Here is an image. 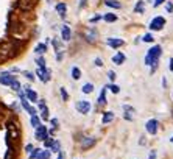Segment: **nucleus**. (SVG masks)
I'll use <instances>...</instances> for the list:
<instances>
[{
	"mask_svg": "<svg viewBox=\"0 0 173 159\" xmlns=\"http://www.w3.org/2000/svg\"><path fill=\"white\" fill-rule=\"evenodd\" d=\"M161 55H162V47H161V45H153V47L148 50L147 55H145L143 62H145V66L151 67V74H155V70L158 69Z\"/></svg>",
	"mask_w": 173,
	"mask_h": 159,
	"instance_id": "obj_1",
	"label": "nucleus"
},
{
	"mask_svg": "<svg viewBox=\"0 0 173 159\" xmlns=\"http://www.w3.org/2000/svg\"><path fill=\"white\" fill-rule=\"evenodd\" d=\"M14 80H17L10 70H6V72H2V74H0V84H2V86H8L10 87V84L14 81Z\"/></svg>",
	"mask_w": 173,
	"mask_h": 159,
	"instance_id": "obj_2",
	"label": "nucleus"
},
{
	"mask_svg": "<svg viewBox=\"0 0 173 159\" xmlns=\"http://www.w3.org/2000/svg\"><path fill=\"white\" fill-rule=\"evenodd\" d=\"M164 25H165V19H164L162 16H158V17H155V19L150 22V30L159 31V30H162Z\"/></svg>",
	"mask_w": 173,
	"mask_h": 159,
	"instance_id": "obj_3",
	"label": "nucleus"
},
{
	"mask_svg": "<svg viewBox=\"0 0 173 159\" xmlns=\"http://www.w3.org/2000/svg\"><path fill=\"white\" fill-rule=\"evenodd\" d=\"M34 137H36V141L44 142V141L48 137V129H47V126L39 125V126L36 128V131H34Z\"/></svg>",
	"mask_w": 173,
	"mask_h": 159,
	"instance_id": "obj_4",
	"label": "nucleus"
},
{
	"mask_svg": "<svg viewBox=\"0 0 173 159\" xmlns=\"http://www.w3.org/2000/svg\"><path fill=\"white\" fill-rule=\"evenodd\" d=\"M16 6L20 11H31L34 8V2H33V0H17Z\"/></svg>",
	"mask_w": 173,
	"mask_h": 159,
	"instance_id": "obj_5",
	"label": "nucleus"
},
{
	"mask_svg": "<svg viewBox=\"0 0 173 159\" xmlns=\"http://www.w3.org/2000/svg\"><path fill=\"white\" fill-rule=\"evenodd\" d=\"M75 109L80 112V114H87V112L91 111V103L87 100H78L75 103Z\"/></svg>",
	"mask_w": 173,
	"mask_h": 159,
	"instance_id": "obj_6",
	"label": "nucleus"
},
{
	"mask_svg": "<svg viewBox=\"0 0 173 159\" xmlns=\"http://www.w3.org/2000/svg\"><path fill=\"white\" fill-rule=\"evenodd\" d=\"M158 128H159V123H158V120H156V119H150V120L147 122V125H145L147 133H148V134H151V136L158 134Z\"/></svg>",
	"mask_w": 173,
	"mask_h": 159,
	"instance_id": "obj_7",
	"label": "nucleus"
},
{
	"mask_svg": "<svg viewBox=\"0 0 173 159\" xmlns=\"http://www.w3.org/2000/svg\"><path fill=\"white\" fill-rule=\"evenodd\" d=\"M36 75L39 77V80L42 81V83H48V81H50L52 80V74H50V69H47V67H45V69H38L36 70Z\"/></svg>",
	"mask_w": 173,
	"mask_h": 159,
	"instance_id": "obj_8",
	"label": "nucleus"
},
{
	"mask_svg": "<svg viewBox=\"0 0 173 159\" xmlns=\"http://www.w3.org/2000/svg\"><path fill=\"white\" fill-rule=\"evenodd\" d=\"M95 142H97V139L94 137V136H87V137H84L83 141H81V150H89V148H92L94 145H95Z\"/></svg>",
	"mask_w": 173,
	"mask_h": 159,
	"instance_id": "obj_9",
	"label": "nucleus"
},
{
	"mask_svg": "<svg viewBox=\"0 0 173 159\" xmlns=\"http://www.w3.org/2000/svg\"><path fill=\"white\" fill-rule=\"evenodd\" d=\"M23 92H25V97H27V100H28V101L36 103V101L39 100L38 92H36V90H33V89H30L28 86H27V87H23Z\"/></svg>",
	"mask_w": 173,
	"mask_h": 159,
	"instance_id": "obj_10",
	"label": "nucleus"
},
{
	"mask_svg": "<svg viewBox=\"0 0 173 159\" xmlns=\"http://www.w3.org/2000/svg\"><path fill=\"white\" fill-rule=\"evenodd\" d=\"M84 36H86V41H87V42L94 44V42L97 41V36H98V33H97V30H95L94 27H91V28H87V30H86Z\"/></svg>",
	"mask_w": 173,
	"mask_h": 159,
	"instance_id": "obj_11",
	"label": "nucleus"
},
{
	"mask_svg": "<svg viewBox=\"0 0 173 159\" xmlns=\"http://www.w3.org/2000/svg\"><path fill=\"white\" fill-rule=\"evenodd\" d=\"M106 44L109 45L111 49H119V47H122L123 44V39H120V38H108L106 39Z\"/></svg>",
	"mask_w": 173,
	"mask_h": 159,
	"instance_id": "obj_12",
	"label": "nucleus"
},
{
	"mask_svg": "<svg viewBox=\"0 0 173 159\" xmlns=\"http://www.w3.org/2000/svg\"><path fill=\"white\" fill-rule=\"evenodd\" d=\"M47 49H48V47H47V42H41V44H38L36 47H34L33 52H34L38 56H42V55L47 53Z\"/></svg>",
	"mask_w": 173,
	"mask_h": 159,
	"instance_id": "obj_13",
	"label": "nucleus"
},
{
	"mask_svg": "<svg viewBox=\"0 0 173 159\" xmlns=\"http://www.w3.org/2000/svg\"><path fill=\"white\" fill-rule=\"evenodd\" d=\"M125 61H127V56L123 55L122 52H117V53L112 56V62H114L115 66H122V64L125 62Z\"/></svg>",
	"mask_w": 173,
	"mask_h": 159,
	"instance_id": "obj_14",
	"label": "nucleus"
},
{
	"mask_svg": "<svg viewBox=\"0 0 173 159\" xmlns=\"http://www.w3.org/2000/svg\"><path fill=\"white\" fill-rule=\"evenodd\" d=\"M112 120H114V112H112V111L103 112V117H102V123H103V125H108V123H111Z\"/></svg>",
	"mask_w": 173,
	"mask_h": 159,
	"instance_id": "obj_15",
	"label": "nucleus"
},
{
	"mask_svg": "<svg viewBox=\"0 0 173 159\" xmlns=\"http://www.w3.org/2000/svg\"><path fill=\"white\" fill-rule=\"evenodd\" d=\"M61 36H62V41H66V42H69V41H70V38H72V31H70V28H69L67 25H62V28H61Z\"/></svg>",
	"mask_w": 173,
	"mask_h": 159,
	"instance_id": "obj_16",
	"label": "nucleus"
},
{
	"mask_svg": "<svg viewBox=\"0 0 173 159\" xmlns=\"http://www.w3.org/2000/svg\"><path fill=\"white\" fill-rule=\"evenodd\" d=\"M13 129H20V126L14 117L8 119V122H6V131H13Z\"/></svg>",
	"mask_w": 173,
	"mask_h": 159,
	"instance_id": "obj_17",
	"label": "nucleus"
},
{
	"mask_svg": "<svg viewBox=\"0 0 173 159\" xmlns=\"http://www.w3.org/2000/svg\"><path fill=\"white\" fill-rule=\"evenodd\" d=\"M106 90H108V84L102 89V92H100V97H98V105H106L108 103V100H106Z\"/></svg>",
	"mask_w": 173,
	"mask_h": 159,
	"instance_id": "obj_18",
	"label": "nucleus"
},
{
	"mask_svg": "<svg viewBox=\"0 0 173 159\" xmlns=\"http://www.w3.org/2000/svg\"><path fill=\"white\" fill-rule=\"evenodd\" d=\"M105 5H106V6H111V8H114V10L122 8V5H120L119 0H105Z\"/></svg>",
	"mask_w": 173,
	"mask_h": 159,
	"instance_id": "obj_19",
	"label": "nucleus"
},
{
	"mask_svg": "<svg viewBox=\"0 0 173 159\" xmlns=\"http://www.w3.org/2000/svg\"><path fill=\"white\" fill-rule=\"evenodd\" d=\"M56 11L61 17H66V11H67V5L66 3H58L56 5Z\"/></svg>",
	"mask_w": 173,
	"mask_h": 159,
	"instance_id": "obj_20",
	"label": "nucleus"
},
{
	"mask_svg": "<svg viewBox=\"0 0 173 159\" xmlns=\"http://www.w3.org/2000/svg\"><path fill=\"white\" fill-rule=\"evenodd\" d=\"M70 75H72V78L73 80H80L81 78V70L78 69V67H72V70H70Z\"/></svg>",
	"mask_w": 173,
	"mask_h": 159,
	"instance_id": "obj_21",
	"label": "nucleus"
},
{
	"mask_svg": "<svg viewBox=\"0 0 173 159\" xmlns=\"http://www.w3.org/2000/svg\"><path fill=\"white\" fill-rule=\"evenodd\" d=\"M92 90H94V84L92 83H86L81 86V92L83 94H92Z\"/></svg>",
	"mask_w": 173,
	"mask_h": 159,
	"instance_id": "obj_22",
	"label": "nucleus"
},
{
	"mask_svg": "<svg viewBox=\"0 0 173 159\" xmlns=\"http://www.w3.org/2000/svg\"><path fill=\"white\" fill-rule=\"evenodd\" d=\"M145 11V2L143 0H139L137 2V5L134 6V13H139V14H142Z\"/></svg>",
	"mask_w": 173,
	"mask_h": 159,
	"instance_id": "obj_23",
	"label": "nucleus"
},
{
	"mask_svg": "<svg viewBox=\"0 0 173 159\" xmlns=\"http://www.w3.org/2000/svg\"><path fill=\"white\" fill-rule=\"evenodd\" d=\"M50 156H52V151L50 150H41L38 159H50Z\"/></svg>",
	"mask_w": 173,
	"mask_h": 159,
	"instance_id": "obj_24",
	"label": "nucleus"
},
{
	"mask_svg": "<svg viewBox=\"0 0 173 159\" xmlns=\"http://www.w3.org/2000/svg\"><path fill=\"white\" fill-rule=\"evenodd\" d=\"M50 151H52V153H59V151H61V142L55 139V142H53V145L50 147Z\"/></svg>",
	"mask_w": 173,
	"mask_h": 159,
	"instance_id": "obj_25",
	"label": "nucleus"
},
{
	"mask_svg": "<svg viewBox=\"0 0 173 159\" xmlns=\"http://www.w3.org/2000/svg\"><path fill=\"white\" fill-rule=\"evenodd\" d=\"M36 64L39 66V69H45V67H47V66H45L47 61H45L44 56H38V58H36Z\"/></svg>",
	"mask_w": 173,
	"mask_h": 159,
	"instance_id": "obj_26",
	"label": "nucleus"
},
{
	"mask_svg": "<svg viewBox=\"0 0 173 159\" xmlns=\"http://www.w3.org/2000/svg\"><path fill=\"white\" fill-rule=\"evenodd\" d=\"M30 125H31L33 128H38V126L41 125V120H39V117H38V116H31V119H30Z\"/></svg>",
	"mask_w": 173,
	"mask_h": 159,
	"instance_id": "obj_27",
	"label": "nucleus"
},
{
	"mask_svg": "<svg viewBox=\"0 0 173 159\" xmlns=\"http://www.w3.org/2000/svg\"><path fill=\"white\" fill-rule=\"evenodd\" d=\"M103 19H105V22H115L117 20V16L112 14V13H108V14L103 16Z\"/></svg>",
	"mask_w": 173,
	"mask_h": 159,
	"instance_id": "obj_28",
	"label": "nucleus"
},
{
	"mask_svg": "<svg viewBox=\"0 0 173 159\" xmlns=\"http://www.w3.org/2000/svg\"><path fill=\"white\" fill-rule=\"evenodd\" d=\"M122 109H123V112H127V114H134V112H136V109L133 106H130V105H123Z\"/></svg>",
	"mask_w": 173,
	"mask_h": 159,
	"instance_id": "obj_29",
	"label": "nucleus"
},
{
	"mask_svg": "<svg viewBox=\"0 0 173 159\" xmlns=\"http://www.w3.org/2000/svg\"><path fill=\"white\" fill-rule=\"evenodd\" d=\"M10 87H11L13 90H16V92H19V90L22 89V86H20V83H19L17 80H14V81H13V83L10 84Z\"/></svg>",
	"mask_w": 173,
	"mask_h": 159,
	"instance_id": "obj_30",
	"label": "nucleus"
},
{
	"mask_svg": "<svg viewBox=\"0 0 173 159\" xmlns=\"http://www.w3.org/2000/svg\"><path fill=\"white\" fill-rule=\"evenodd\" d=\"M59 94H61V98H62V101H67V100H69V94H67L66 87H59Z\"/></svg>",
	"mask_w": 173,
	"mask_h": 159,
	"instance_id": "obj_31",
	"label": "nucleus"
},
{
	"mask_svg": "<svg viewBox=\"0 0 173 159\" xmlns=\"http://www.w3.org/2000/svg\"><path fill=\"white\" fill-rule=\"evenodd\" d=\"M39 153H41V148H33V151L28 154V159H38Z\"/></svg>",
	"mask_w": 173,
	"mask_h": 159,
	"instance_id": "obj_32",
	"label": "nucleus"
},
{
	"mask_svg": "<svg viewBox=\"0 0 173 159\" xmlns=\"http://www.w3.org/2000/svg\"><path fill=\"white\" fill-rule=\"evenodd\" d=\"M41 119L45 120V122L48 120V108H47V106H45L44 109H41Z\"/></svg>",
	"mask_w": 173,
	"mask_h": 159,
	"instance_id": "obj_33",
	"label": "nucleus"
},
{
	"mask_svg": "<svg viewBox=\"0 0 173 159\" xmlns=\"http://www.w3.org/2000/svg\"><path fill=\"white\" fill-rule=\"evenodd\" d=\"M53 142H55V139H53V137H50V136H48V137H47V139L44 141V147H45V148H50V147L53 145Z\"/></svg>",
	"mask_w": 173,
	"mask_h": 159,
	"instance_id": "obj_34",
	"label": "nucleus"
},
{
	"mask_svg": "<svg viewBox=\"0 0 173 159\" xmlns=\"http://www.w3.org/2000/svg\"><path fill=\"white\" fill-rule=\"evenodd\" d=\"M108 89L111 90L112 94H119V92H120V87H119L117 84H108Z\"/></svg>",
	"mask_w": 173,
	"mask_h": 159,
	"instance_id": "obj_35",
	"label": "nucleus"
},
{
	"mask_svg": "<svg viewBox=\"0 0 173 159\" xmlns=\"http://www.w3.org/2000/svg\"><path fill=\"white\" fill-rule=\"evenodd\" d=\"M16 157V150H8L5 153V157L3 159H14Z\"/></svg>",
	"mask_w": 173,
	"mask_h": 159,
	"instance_id": "obj_36",
	"label": "nucleus"
},
{
	"mask_svg": "<svg viewBox=\"0 0 173 159\" xmlns=\"http://www.w3.org/2000/svg\"><path fill=\"white\" fill-rule=\"evenodd\" d=\"M22 74L27 77V80H28V81H34V78H36V77H34V74H33V72H30V70H25V72H22Z\"/></svg>",
	"mask_w": 173,
	"mask_h": 159,
	"instance_id": "obj_37",
	"label": "nucleus"
},
{
	"mask_svg": "<svg viewBox=\"0 0 173 159\" xmlns=\"http://www.w3.org/2000/svg\"><path fill=\"white\" fill-rule=\"evenodd\" d=\"M142 41H143V42H153V41H155V38H153V34H151V33H147V34H143Z\"/></svg>",
	"mask_w": 173,
	"mask_h": 159,
	"instance_id": "obj_38",
	"label": "nucleus"
},
{
	"mask_svg": "<svg viewBox=\"0 0 173 159\" xmlns=\"http://www.w3.org/2000/svg\"><path fill=\"white\" fill-rule=\"evenodd\" d=\"M102 19H103V16H100V14H97V16L91 17V20H89V22H91V24H97V22H98V20H102Z\"/></svg>",
	"mask_w": 173,
	"mask_h": 159,
	"instance_id": "obj_39",
	"label": "nucleus"
},
{
	"mask_svg": "<svg viewBox=\"0 0 173 159\" xmlns=\"http://www.w3.org/2000/svg\"><path fill=\"white\" fill-rule=\"evenodd\" d=\"M108 78H109L111 81H115V78H117L115 72H114V70H108Z\"/></svg>",
	"mask_w": 173,
	"mask_h": 159,
	"instance_id": "obj_40",
	"label": "nucleus"
},
{
	"mask_svg": "<svg viewBox=\"0 0 173 159\" xmlns=\"http://www.w3.org/2000/svg\"><path fill=\"white\" fill-rule=\"evenodd\" d=\"M50 123H52L53 129H58V128H59V122H58V119H52V120H50Z\"/></svg>",
	"mask_w": 173,
	"mask_h": 159,
	"instance_id": "obj_41",
	"label": "nucleus"
},
{
	"mask_svg": "<svg viewBox=\"0 0 173 159\" xmlns=\"http://www.w3.org/2000/svg\"><path fill=\"white\" fill-rule=\"evenodd\" d=\"M94 64H95L97 67H103V61H102V58H95V59H94Z\"/></svg>",
	"mask_w": 173,
	"mask_h": 159,
	"instance_id": "obj_42",
	"label": "nucleus"
},
{
	"mask_svg": "<svg viewBox=\"0 0 173 159\" xmlns=\"http://www.w3.org/2000/svg\"><path fill=\"white\" fill-rule=\"evenodd\" d=\"M165 10H167V13H173V3L171 2H167L165 3Z\"/></svg>",
	"mask_w": 173,
	"mask_h": 159,
	"instance_id": "obj_43",
	"label": "nucleus"
},
{
	"mask_svg": "<svg viewBox=\"0 0 173 159\" xmlns=\"http://www.w3.org/2000/svg\"><path fill=\"white\" fill-rule=\"evenodd\" d=\"M52 44H53V47H55V50H56V52H58V50L61 49V44H59V42H58L56 39H53V41H52Z\"/></svg>",
	"mask_w": 173,
	"mask_h": 159,
	"instance_id": "obj_44",
	"label": "nucleus"
},
{
	"mask_svg": "<svg viewBox=\"0 0 173 159\" xmlns=\"http://www.w3.org/2000/svg\"><path fill=\"white\" fill-rule=\"evenodd\" d=\"M38 106H39V109H44L47 105H45V100L44 98H41V100H38Z\"/></svg>",
	"mask_w": 173,
	"mask_h": 159,
	"instance_id": "obj_45",
	"label": "nucleus"
},
{
	"mask_svg": "<svg viewBox=\"0 0 173 159\" xmlns=\"http://www.w3.org/2000/svg\"><path fill=\"white\" fill-rule=\"evenodd\" d=\"M33 148H34V147H33V144H27V145H25V151H27L28 154L33 151Z\"/></svg>",
	"mask_w": 173,
	"mask_h": 159,
	"instance_id": "obj_46",
	"label": "nucleus"
},
{
	"mask_svg": "<svg viewBox=\"0 0 173 159\" xmlns=\"http://www.w3.org/2000/svg\"><path fill=\"white\" fill-rule=\"evenodd\" d=\"M164 2H167V0H155V3H153V6L155 8H158V6H161Z\"/></svg>",
	"mask_w": 173,
	"mask_h": 159,
	"instance_id": "obj_47",
	"label": "nucleus"
},
{
	"mask_svg": "<svg viewBox=\"0 0 173 159\" xmlns=\"http://www.w3.org/2000/svg\"><path fill=\"white\" fill-rule=\"evenodd\" d=\"M64 58V52H56V61H62Z\"/></svg>",
	"mask_w": 173,
	"mask_h": 159,
	"instance_id": "obj_48",
	"label": "nucleus"
},
{
	"mask_svg": "<svg viewBox=\"0 0 173 159\" xmlns=\"http://www.w3.org/2000/svg\"><path fill=\"white\" fill-rule=\"evenodd\" d=\"M156 153H158L156 150H151V151H150V156H148V159H156Z\"/></svg>",
	"mask_w": 173,
	"mask_h": 159,
	"instance_id": "obj_49",
	"label": "nucleus"
},
{
	"mask_svg": "<svg viewBox=\"0 0 173 159\" xmlns=\"http://www.w3.org/2000/svg\"><path fill=\"white\" fill-rule=\"evenodd\" d=\"M168 69H170V72H173V58L168 59Z\"/></svg>",
	"mask_w": 173,
	"mask_h": 159,
	"instance_id": "obj_50",
	"label": "nucleus"
},
{
	"mask_svg": "<svg viewBox=\"0 0 173 159\" xmlns=\"http://www.w3.org/2000/svg\"><path fill=\"white\" fill-rule=\"evenodd\" d=\"M56 159H66V154H64V151H62V150L58 153V157H56Z\"/></svg>",
	"mask_w": 173,
	"mask_h": 159,
	"instance_id": "obj_51",
	"label": "nucleus"
},
{
	"mask_svg": "<svg viewBox=\"0 0 173 159\" xmlns=\"http://www.w3.org/2000/svg\"><path fill=\"white\" fill-rule=\"evenodd\" d=\"M123 117H125V120H130V122L133 120V116H131V114H127V112L123 114Z\"/></svg>",
	"mask_w": 173,
	"mask_h": 159,
	"instance_id": "obj_52",
	"label": "nucleus"
},
{
	"mask_svg": "<svg viewBox=\"0 0 173 159\" xmlns=\"http://www.w3.org/2000/svg\"><path fill=\"white\" fill-rule=\"evenodd\" d=\"M147 141H145V136H140V141H139V145H145Z\"/></svg>",
	"mask_w": 173,
	"mask_h": 159,
	"instance_id": "obj_53",
	"label": "nucleus"
},
{
	"mask_svg": "<svg viewBox=\"0 0 173 159\" xmlns=\"http://www.w3.org/2000/svg\"><path fill=\"white\" fill-rule=\"evenodd\" d=\"M86 2H87V0H80V8H84V6L87 5Z\"/></svg>",
	"mask_w": 173,
	"mask_h": 159,
	"instance_id": "obj_54",
	"label": "nucleus"
},
{
	"mask_svg": "<svg viewBox=\"0 0 173 159\" xmlns=\"http://www.w3.org/2000/svg\"><path fill=\"white\" fill-rule=\"evenodd\" d=\"M10 72H11V74H16V72H20V69H19V67H13Z\"/></svg>",
	"mask_w": 173,
	"mask_h": 159,
	"instance_id": "obj_55",
	"label": "nucleus"
},
{
	"mask_svg": "<svg viewBox=\"0 0 173 159\" xmlns=\"http://www.w3.org/2000/svg\"><path fill=\"white\" fill-rule=\"evenodd\" d=\"M2 119H3V112H2V111H0V120H2Z\"/></svg>",
	"mask_w": 173,
	"mask_h": 159,
	"instance_id": "obj_56",
	"label": "nucleus"
},
{
	"mask_svg": "<svg viewBox=\"0 0 173 159\" xmlns=\"http://www.w3.org/2000/svg\"><path fill=\"white\" fill-rule=\"evenodd\" d=\"M170 142H171V144H173V136H171V137H170Z\"/></svg>",
	"mask_w": 173,
	"mask_h": 159,
	"instance_id": "obj_57",
	"label": "nucleus"
}]
</instances>
